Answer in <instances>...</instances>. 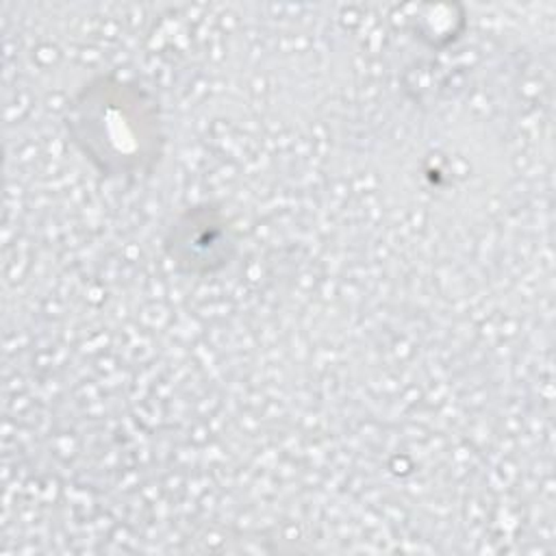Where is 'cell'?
<instances>
[{
  "mask_svg": "<svg viewBox=\"0 0 556 556\" xmlns=\"http://www.w3.org/2000/svg\"><path fill=\"white\" fill-rule=\"evenodd\" d=\"M96 78L70 102L67 132L83 154L106 176L148 169L143 161H159L163 135L154 100L139 87Z\"/></svg>",
  "mask_w": 556,
  "mask_h": 556,
  "instance_id": "1",
  "label": "cell"
},
{
  "mask_svg": "<svg viewBox=\"0 0 556 556\" xmlns=\"http://www.w3.org/2000/svg\"><path fill=\"white\" fill-rule=\"evenodd\" d=\"M172 265L185 276H211L230 265L237 239L224 211L215 204H195L174 217L163 237Z\"/></svg>",
  "mask_w": 556,
  "mask_h": 556,
  "instance_id": "2",
  "label": "cell"
}]
</instances>
